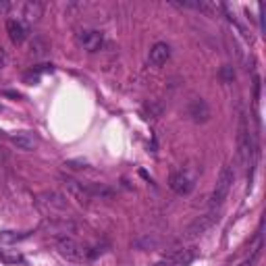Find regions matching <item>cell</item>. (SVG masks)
Instances as JSON below:
<instances>
[{"label":"cell","instance_id":"obj_17","mask_svg":"<svg viewBox=\"0 0 266 266\" xmlns=\"http://www.w3.org/2000/svg\"><path fill=\"white\" fill-rule=\"evenodd\" d=\"M220 79H223L225 83H231V81L235 79V69L231 65H225L223 69H220Z\"/></svg>","mask_w":266,"mask_h":266},{"label":"cell","instance_id":"obj_5","mask_svg":"<svg viewBox=\"0 0 266 266\" xmlns=\"http://www.w3.org/2000/svg\"><path fill=\"white\" fill-rule=\"evenodd\" d=\"M218 220V210H210L208 214H204V216H200V218H196L194 223H191L187 229H185V235L183 237L185 239H196V237H200L202 233H206L208 229L216 223Z\"/></svg>","mask_w":266,"mask_h":266},{"label":"cell","instance_id":"obj_16","mask_svg":"<svg viewBox=\"0 0 266 266\" xmlns=\"http://www.w3.org/2000/svg\"><path fill=\"white\" fill-rule=\"evenodd\" d=\"M48 42L44 40V38H33L32 40V54L35 56V58H42L44 54L48 52Z\"/></svg>","mask_w":266,"mask_h":266},{"label":"cell","instance_id":"obj_6","mask_svg":"<svg viewBox=\"0 0 266 266\" xmlns=\"http://www.w3.org/2000/svg\"><path fill=\"white\" fill-rule=\"evenodd\" d=\"M77 46L83 48L85 52H98L104 46V33L98 29H85L77 33Z\"/></svg>","mask_w":266,"mask_h":266},{"label":"cell","instance_id":"obj_8","mask_svg":"<svg viewBox=\"0 0 266 266\" xmlns=\"http://www.w3.org/2000/svg\"><path fill=\"white\" fill-rule=\"evenodd\" d=\"M65 187H66V191H69V196L73 200H77L79 204H90V200H94L92 194H90V189H87V185H85V183H81V181L65 179Z\"/></svg>","mask_w":266,"mask_h":266},{"label":"cell","instance_id":"obj_20","mask_svg":"<svg viewBox=\"0 0 266 266\" xmlns=\"http://www.w3.org/2000/svg\"><path fill=\"white\" fill-rule=\"evenodd\" d=\"M4 66H6V54H4V50L0 48V71H2Z\"/></svg>","mask_w":266,"mask_h":266},{"label":"cell","instance_id":"obj_22","mask_svg":"<svg viewBox=\"0 0 266 266\" xmlns=\"http://www.w3.org/2000/svg\"><path fill=\"white\" fill-rule=\"evenodd\" d=\"M0 160H2V152H0Z\"/></svg>","mask_w":266,"mask_h":266},{"label":"cell","instance_id":"obj_14","mask_svg":"<svg viewBox=\"0 0 266 266\" xmlns=\"http://www.w3.org/2000/svg\"><path fill=\"white\" fill-rule=\"evenodd\" d=\"M29 237V233H17V231H0V243L4 246H11V243L23 241Z\"/></svg>","mask_w":266,"mask_h":266},{"label":"cell","instance_id":"obj_4","mask_svg":"<svg viewBox=\"0 0 266 266\" xmlns=\"http://www.w3.org/2000/svg\"><path fill=\"white\" fill-rule=\"evenodd\" d=\"M237 150H239V160H241V165H248V162H249V156H252V135H249L248 119H246V115H243V113H241V119H239Z\"/></svg>","mask_w":266,"mask_h":266},{"label":"cell","instance_id":"obj_11","mask_svg":"<svg viewBox=\"0 0 266 266\" xmlns=\"http://www.w3.org/2000/svg\"><path fill=\"white\" fill-rule=\"evenodd\" d=\"M6 32H9V38L13 44H23L29 35V29L21 19H11L6 23Z\"/></svg>","mask_w":266,"mask_h":266},{"label":"cell","instance_id":"obj_13","mask_svg":"<svg viewBox=\"0 0 266 266\" xmlns=\"http://www.w3.org/2000/svg\"><path fill=\"white\" fill-rule=\"evenodd\" d=\"M11 142L19 148V150H23V152H32L35 144H38V139H35V135L32 131H17V133H13L11 135Z\"/></svg>","mask_w":266,"mask_h":266},{"label":"cell","instance_id":"obj_2","mask_svg":"<svg viewBox=\"0 0 266 266\" xmlns=\"http://www.w3.org/2000/svg\"><path fill=\"white\" fill-rule=\"evenodd\" d=\"M233 179H235V173L231 171V166H225L223 171H220L218 179H216V185H214V191H212V196H210V208L212 210H218L220 206L225 204L229 191H231Z\"/></svg>","mask_w":266,"mask_h":266},{"label":"cell","instance_id":"obj_3","mask_svg":"<svg viewBox=\"0 0 266 266\" xmlns=\"http://www.w3.org/2000/svg\"><path fill=\"white\" fill-rule=\"evenodd\" d=\"M38 206L46 214H50L52 218H61V216H56V214L66 212V198L56 194V191H44V194L38 196Z\"/></svg>","mask_w":266,"mask_h":266},{"label":"cell","instance_id":"obj_19","mask_svg":"<svg viewBox=\"0 0 266 266\" xmlns=\"http://www.w3.org/2000/svg\"><path fill=\"white\" fill-rule=\"evenodd\" d=\"M13 9V2H9V0H0V13H9Z\"/></svg>","mask_w":266,"mask_h":266},{"label":"cell","instance_id":"obj_10","mask_svg":"<svg viewBox=\"0 0 266 266\" xmlns=\"http://www.w3.org/2000/svg\"><path fill=\"white\" fill-rule=\"evenodd\" d=\"M168 58H171V46L165 44V42H158V44H154L152 46L148 61H150V65L154 66V69H160L162 65H166Z\"/></svg>","mask_w":266,"mask_h":266},{"label":"cell","instance_id":"obj_21","mask_svg":"<svg viewBox=\"0 0 266 266\" xmlns=\"http://www.w3.org/2000/svg\"><path fill=\"white\" fill-rule=\"evenodd\" d=\"M154 266H171L168 262H158V264H154Z\"/></svg>","mask_w":266,"mask_h":266},{"label":"cell","instance_id":"obj_7","mask_svg":"<svg viewBox=\"0 0 266 266\" xmlns=\"http://www.w3.org/2000/svg\"><path fill=\"white\" fill-rule=\"evenodd\" d=\"M168 185H171V189L175 191V194L179 196H189L191 191H194L196 187V179L191 177L187 171H177L171 175V179H168Z\"/></svg>","mask_w":266,"mask_h":266},{"label":"cell","instance_id":"obj_9","mask_svg":"<svg viewBox=\"0 0 266 266\" xmlns=\"http://www.w3.org/2000/svg\"><path fill=\"white\" fill-rule=\"evenodd\" d=\"M187 115L191 116L194 123H206V121H210V106L206 104V100L194 98L187 106Z\"/></svg>","mask_w":266,"mask_h":266},{"label":"cell","instance_id":"obj_18","mask_svg":"<svg viewBox=\"0 0 266 266\" xmlns=\"http://www.w3.org/2000/svg\"><path fill=\"white\" fill-rule=\"evenodd\" d=\"M25 83H29V85H35V83H40V73L38 71H32V73H27L25 75Z\"/></svg>","mask_w":266,"mask_h":266},{"label":"cell","instance_id":"obj_1","mask_svg":"<svg viewBox=\"0 0 266 266\" xmlns=\"http://www.w3.org/2000/svg\"><path fill=\"white\" fill-rule=\"evenodd\" d=\"M56 252L71 262H90L94 256H98V249H90L81 246L79 241H75L73 237H66V235L56 239Z\"/></svg>","mask_w":266,"mask_h":266},{"label":"cell","instance_id":"obj_15","mask_svg":"<svg viewBox=\"0 0 266 266\" xmlns=\"http://www.w3.org/2000/svg\"><path fill=\"white\" fill-rule=\"evenodd\" d=\"M191 260H194V252L185 249V252H177L171 260H168V264L171 266H187Z\"/></svg>","mask_w":266,"mask_h":266},{"label":"cell","instance_id":"obj_12","mask_svg":"<svg viewBox=\"0 0 266 266\" xmlns=\"http://www.w3.org/2000/svg\"><path fill=\"white\" fill-rule=\"evenodd\" d=\"M21 15H23V23H38L40 17L44 15V4L38 2V0H29V2L23 4L21 9Z\"/></svg>","mask_w":266,"mask_h":266}]
</instances>
